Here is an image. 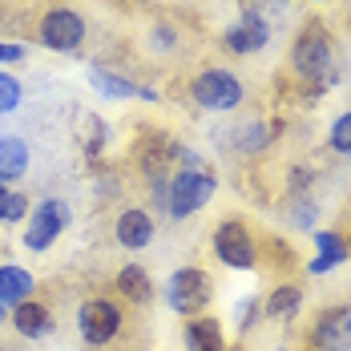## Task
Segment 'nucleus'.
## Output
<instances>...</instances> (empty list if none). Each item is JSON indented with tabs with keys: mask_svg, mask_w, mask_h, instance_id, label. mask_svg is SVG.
I'll return each instance as SVG.
<instances>
[{
	"mask_svg": "<svg viewBox=\"0 0 351 351\" xmlns=\"http://www.w3.org/2000/svg\"><path fill=\"white\" fill-rule=\"evenodd\" d=\"M182 343H186V351H226L222 319L210 315V311L186 319V323H182Z\"/></svg>",
	"mask_w": 351,
	"mask_h": 351,
	"instance_id": "13",
	"label": "nucleus"
},
{
	"mask_svg": "<svg viewBox=\"0 0 351 351\" xmlns=\"http://www.w3.org/2000/svg\"><path fill=\"white\" fill-rule=\"evenodd\" d=\"M348 250H351V234H348Z\"/></svg>",
	"mask_w": 351,
	"mask_h": 351,
	"instance_id": "30",
	"label": "nucleus"
},
{
	"mask_svg": "<svg viewBox=\"0 0 351 351\" xmlns=\"http://www.w3.org/2000/svg\"><path fill=\"white\" fill-rule=\"evenodd\" d=\"M234 335H250L258 323H263V299L258 295H243L239 303H234Z\"/></svg>",
	"mask_w": 351,
	"mask_h": 351,
	"instance_id": "21",
	"label": "nucleus"
},
{
	"mask_svg": "<svg viewBox=\"0 0 351 351\" xmlns=\"http://www.w3.org/2000/svg\"><path fill=\"white\" fill-rule=\"evenodd\" d=\"M307 348L311 351H351V303H331L319 307L307 331Z\"/></svg>",
	"mask_w": 351,
	"mask_h": 351,
	"instance_id": "9",
	"label": "nucleus"
},
{
	"mask_svg": "<svg viewBox=\"0 0 351 351\" xmlns=\"http://www.w3.org/2000/svg\"><path fill=\"white\" fill-rule=\"evenodd\" d=\"M69 222H73V206L65 198H45L33 210V218H29L21 243H25V250H33V254H45L49 246L69 230Z\"/></svg>",
	"mask_w": 351,
	"mask_h": 351,
	"instance_id": "8",
	"label": "nucleus"
},
{
	"mask_svg": "<svg viewBox=\"0 0 351 351\" xmlns=\"http://www.w3.org/2000/svg\"><path fill=\"white\" fill-rule=\"evenodd\" d=\"M29 174V141L25 138H0V182Z\"/></svg>",
	"mask_w": 351,
	"mask_h": 351,
	"instance_id": "19",
	"label": "nucleus"
},
{
	"mask_svg": "<svg viewBox=\"0 0 351 351\" xmlns=\"http://www.w3.org/2000/svg\"><path fill=\"white\" fill-rule=\"evenodd\" d=\"M218 190V178L202 166V170H178L170 178V190H166V218L182 222V218H194L198 210H206Z\"/></svg>",
	"mask_w": 351,
	"mask_h": 351,
	"instance_id": "3",
	"label": "nucleus"
},
{
	"mask_svg": "<svg viewBox=\"0 0 351 351\" xmlns=\"http://www.w3.org/2000/svg\"><path fill=\"white\" fill-rule=\"evenodd\" d=\"M210 250L226 271H258L263 267V246L250 234V226H246L243 218H234V214L214 226Z\"/></svg>",
	"mask_w": 351,
	"mask_h": 351,
	"instance_id": "2",
	"label": "nucleus"
},
{
	"mask_svg": "<svg viewBox=\"0 0 351 351\" xmlns=\"http://www.w3.org/2000/svg\"><path fill=\"white\" fill-rule=\"evenodd\" d=\"M291 77L311 93H327L335 81H339V53H335V40L327 33V25L307 21L299 36L291 40Z\"/></svg>",
	"mask_w": 351,
	"mask_h": 351,
	"instance_id": "1",
	"label": "nucleus"
},
{
	"mask_svg": "<svg viewBox=\"0 0 351 351\" xmlns=\"http://www.w3.org/2000/svg\"><path fill=\"white\" fill-rule=\"evenodd\" d=\"M4 194H8V182H0V198H4Z\"/></svg>",
	"mask_w": 351,
	"mask_h": 351,
	"instance_id": "28",
	"label": "nucleus"
},
{
	"mask_svg": "<svg viewBox=\"0 0 351 351\" xmlns=\"http://www.w3.org/2000/svg\"><path fill=\"white\" fill-rule=\"evenodd\" d=\"M121 323H125V311L117 299H106V295H93L77 307V335L85 348H109L117 335H121Z\"/></svg>",
	"mask_w": 351,
	"mask_h": 351,
	"instance_id": "5",
	"label": "nucleus"
},
{
	"mask_svg": "<svg viewBox=\"0 0 351 351\" xmlns=\"http://www.w3.org/2000/svg\"><path fill=\"white\" fill-rule=\"evenodd\" d=\"M311 4H319V0H311Z\"/></svg>",
	"mask_w": 351,
	"mask_h": 351,
	"instance_id": "31",
	"label": "nucleus"
},
{
	"mask_svg": "<svg viewBox=\"0 0 351 351\" xmlns=\"http://www.w3.org/2000/svg\"><path fill=\"white\" fill-rule=\"evenodd\" d=\"M113 291H117L130 307L154 303V279H149V271H145L141 263H125V267L113 275Z\"/></svg>",
	"mask_w": 351,
	"mask_h": 351,
	"instance_id": "16",
	"label": "nucleus"
},
{
	"mask_svg": "<svg viewBox=\"0 0 351 351\" xmlns=\"http://www.w3.org/2000/svg\"><path fill=\"white\" fill-rule=\"evenodd\" d=\"M327 149L339 154V158H351V109H343V113L331 121V130H327Z\"/></svg>",
	"mask_w": 351,
	"mask_h": 351,
	"instance_id": "22",
	"label": "nucleus"
},
{
	"mask_svg": "<svg viewBox=\"0 0 351 351\" xmlns=\"http://www.w3.org/2000/svg\"><path fill=\"white\" fill-rule=\"evenodd\" d=\"M315 218H319L315 198H291V226H299V230H315Z\"/></svg>",
	"mask_w": 351,
	"mask_h": 351,
	"instance_id": "25",
	"label": "nucleus"
},
{
	"mask_svg": "<svg viewBox=\"0 0 351 351\" xmlns=\"http://www.w3.org/2000/svg\"><path fill=\"white\" fill-rule=\"evenodd\" d=\"M190 97H194V106L210 109V113H234V109L246 101V85H243L239 73L214 65V69L194 73V81H190Z\"/></svg>",
	"mask_w": 351,
	"mask_h": 351,
	"instance_id": "4",
	"label": "nucleus"
},
{
	"mask_svg": "<svg viewBox=\"0 0 351 351\" xmlns=\"http://www.w3.org/2000/svg\"><path fill=\"white\" fill-rule=\"evenodd\" d=\"M29 218V198L21 194V190H8L4 198H0V226H16V222H25Z\"/></svg>",
	"mask_w": 351,
	"mask_h": 351,
	"instance_id": "23",
	"label": "nucleus"
},
{
	"mask_svg": "<svg viewBox=\"0 0 351 351\" xmlns=\"http://www.w3.org/2000/svg\"><path fill=\"white\" fill-rule=\"evenodd\" d=\"M8 323H12V331H16L21 339H45V335L53 331V311H49L40 299H25V303H16V307L8 311Z\"/></svg>",
	"mask_w": 351,
	"mask_h": 351,
	"instance_id": "14",
	"label": "nucleus"
},
{
	"mask_svg": "<svg viewBox=\"0 0 351 351\" xmlns=\"http://www.w3.org/2000/svg\"><path fill=\"white\" fill-rule=\"evenodd\" d=\"M154 230H158L154 214L141 210V206H125L117 214V222H113V239H117L121 250H145L154 243Z\"/></svg>",
	"mask_w": 351,
	"mask_h": 351,
	"instance_id": "12",
	"label": "nucleus"
},
{
	"mask_svg": "<svg viewBox=\"0 0 351 351\" xmlns=\"http://www.w3.org/2000/svg\"><path fill=\"white\" fill-rule=\"evenodd\" d=\"M29 57L25 45H12V40H0V65H21Z\"/></svg>",
	"mask_w": 351,
	"mask_h": 351,
	"instance_id": "26",
	"label": "nucleus"
},
{
	"mask_svg": "<svg viewBox=\"0 0 351 351\" xmlns=\"http://www.w3.org/2000/svg\"><path fill=\"white\" fill-rule=\"evenodd\" d=\"M89 85L101 93V97H113V101H125V97H141V85L121 77V73H109L101 65H89Z\"/></svg>",
	"mask_w": 351,
	"mask_h": 351,
	"instance_id": "18",
	"label": "nucleus"
},
{
	"mask_svg": "<svg viewBox=\"0 0 351 351\" xmlns=\"http://www.w3.org/2000/svg\"><path fill=\"white\" fill-rule=\"evenodd\" d=\"M271 138H275V130H271L267 121L250 117V121H243V125L234 130V149H239V154H258V149L271 145Z\"/></svg>",
	"mask_w": 351,
	"mask_h": 351,
	"instance_id": "20",
	"label": "nucleus"
},
{
	"mask_svg": "<svg viewBox=\"0 0 351 351\" xmlns=\"http://www.w3.org/2000/svg\"><path fill=\"white\" fill-rule=\"evenodd\" d=\"M85 33H89L85 16H81L77 8H65V4L49 8V12L36 21V40H40L49 53H77V49L85 45Z\"/></svg>",
	"mask_w": 351,
	"mask_h": 351,
	"instance_id": "7",
	"label": "nucleus"
},
{
	"mask_svg": "<svg viewBox=\"0 0 351 351\" xmlns=\"http://www.w3.org/2000/svg\"><path fill=\"white\" fill-rule=\"evenodd\" d=\"M4 319H8V307H4V303H0V323H4Z\"/></svg>",
	"mask_w": 351,
	"mask_h": 351,
	"instance_id": "27",
	"label": "nucleus"
},
{
	"mask_svg": "<svg viewBox=\"0 0 351 351\" xmlns=\"http://www.w3.org/2000/svg\"><path fill=\"white\" fill-rule=\"evenodd\" d=\"M162 295H166V307H170L174 315L194 319L210 307L214 279L202 267H182V271H174V275L166 279V291H162Z\"/></svg>",
	"mask_w": 351,
	"mask_h": 351,
	"instance_id": "6",
	"label": "nucleus"
},
{
	"mask_svg": "<svg viewBox=\"0 0 351 351\" xmlns=\"http://www.w3.org/2000/svg\"><path fill=\"white\" fill-rule=\"evenodd\" d=\"M271 36H275L271 21H267L258 8H246L234 25H226L222 45H226V53H234V57H250V53H263V49L271 45Z\"/></svg>",
	"mask_w": 351,
	"mask_h": 351,
	"instance_id": "10",
	"label": "nucleus"
},
{
	"mask_svg": "<svg viewBox=\"0 0 351 351\" xmlns=\"http://www.w3.org/2000/svg\"><path fill=\"white\" fill-rule=\"evenodd\" d=\"M303 303H307L303 282L299 279H279L271 291H267V299H263V319H271V323H291V319H299Z\"/></svg>",
	"mask_w": 351,
	"mask_h": 351,
	"instance_id": "11",
	"label": "nucleus"
},
{
	"mask_svg": "<svg viewBox=\"0 0 351 351\" xmlns=\"http://www.w3.org/2000/svg\"><path fill=\"white\" fill-rule=\"evenodd\" d=\"M311 234H315V258L307 263L311 275H331L335 267H343L351 258L348 239H343L339 230H311Z\"/></svg>",
	"mask_w": 351,
	"mask_h": 351,
	"instance_id": "15",
	"label": "nucleus"
},
{
	"mask_svg": "<svg viewBox=\"0 0 351 351\" xmlns=\"http://www.w3.org/2000/svg\"><path fill=\"white\" fill-rule=\"evenodd\" d=\"M36 291V279L29 267H16V263H4L0 267V303L12 311L16 303H25V299H33Z\"/></svg>",
	"mask_w": 351,
	"mask_h": 351,
	"instance_id": "17",
	"label": "nucleus"
},
{
	"mask_svg": "<svg viewBox=\"0 0 351 351\" xmlns=\"http://www.w3.org/2000/svg\"><path fill=\"white\" fill-rule=\"evenodd\" d=\"M21 101H25V85H21L12 73L0 69V113H12Z\"/></svg>",
	"mask_w": 351,
	"mask_h": 351,
	"instance_id": "24",
	"label": "nucleus"
},
{
	"mask_svg": "<svg viewBox=\"0 0 351 351\" xmlns=\"http://www.w3.org/2000/svg\"><path fill=\"white\" fill-rule=\"evenodd\" d=\"M271 351H291V348H271Z\"/></svg>",
	"mask_w": 351,
	"mask_h": 351,
	"instance_id": "29",
	"label": "nucleus"
}]
</instances>
